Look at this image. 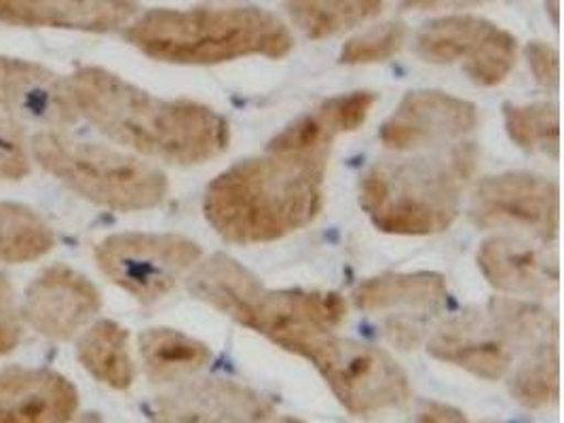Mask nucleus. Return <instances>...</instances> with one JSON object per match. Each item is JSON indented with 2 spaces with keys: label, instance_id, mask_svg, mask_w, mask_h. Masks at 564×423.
I'll use <instances>...</instances> for the list:
<instances>
[{
  "label": "nucleus",
  "instance_id": "obj_22",
  "mask_svg": "<svg viewBox=\"0 0 564 423\" xmlns=\"http://www.w3.org/2000/svg\"><path fill=\"white\" fill-rule=\"evenodd\" d=\"M80 365L112 390H128L135 379L129 333L112 319L96 322L77 345Z\"/></svg>",
  "mask_w": 564,
  "mask_h": 423
},
{
  "label": "nucleus",
  "instance_id": "obj_16",
  "mask_svg": "<svg viewBox=\"0 0 564 423\" xmlns=\"http://www.w3.org/2000/svg\"><path fill=\"white\" fill-rule=\"evenodd\" d=\"M478 267L497 291L550 296L558 291V261L545 248L513 236H492L478 250Z\"/></svg>",
  "mask_w": 564,
  "mask_h": 423
},
{
  "label": "nucleus",
  "instance_id": "obj_17",
  "mask_svg": "<svg viewBox=\"0 0 564 423\" xmlns=\"http://www.w3.org/2000/svg\"><path fill=\"white\" fill-rule=\"evenodd\" d=\"M77 409V388L59 372L0 370V423H68Z\"/></svg>",
  "mask_w": 564,
  "mask_h": 423
},
{
  "label": "nucleus",
  "instance_id": "obj_6",
  "mask_svg": "<svg viewBox=\"0 0 564 423\" xmlns=\"http://www.w3.org/2000/svg\"><path fill=\"white\" fill-rule=\"evenodd\" d=\"M30 149L57 181L104 208L147 210L167 195V178L161 170L115 149L52 130L36 133Z\"/></svg>",
  "mask_w": 564,
  "mask_h": 423
},
{
  "label": "nucleus",
  "instance_id": "obj_30",
  "mask_svg": "<svg viewBox=\"0 0 564 423\" xmlns=\"http://www.w3.org/2000/svg\"><path fill=\"white\" fill-rule=\"evenodd\" d=\"M24 335V322L15 301V291L7 275L0 273V356L11 354Z\"/></svg>",
  "mask_w": 564,
  "mask_h": 423
},
{
  "label": "nucleus",
  "instance_id": "obj_10",
  "mask_svg": "<svg viewBox=\"0 0 564 423\" xmlns=\"http://www.w3.org/2000/svg\"><path fill=\"white\" fill-rule=\"evenodd\" d=\"M469 218L480 229L516 227L543 239H556L561 225L558 185L531 172L488 176L474 188Z\"/></svg>",
  "mask_w": 564,
  "mask_h": 423
},
{
  "label": "nucleus",
  "instance_id": "obj_20",
  "mask_svg": "<svg viewBox=\"0 0 564 423\" xmlns=\"http://www.w3.org/2000/svg\"><path fill=\"white\" fill-rule=\"evenodd\" d=\"M448 301L444 275L416 273H386L361 282L354 291L356 307L366 314L406 310L412 314H436Z\"/></svg>",
  "mask_w": 564,
  "mask_h": 423
},
{
  "label": "nucleus",
  "instance_id": "obj_33",
  "mask_svg": "<svg viewBox=\"0 0 564 423\" xmlns=\"http://www.w3.org/2000/svg\"><path fill=\"white\" fill-rule=\"evenodd\" d=\"M492 0H402L404 9L419 11H440V9H469Z\"/></svg>",
  "mask_w": 564,
  "mask_h": 423
},
{
  "label": "nucleus",
  "instance_id": "obj_1",
  "mask_svg": "<svg viewBox=\"0 0 564 423\" xmlns=\"http://www.w3.org/2000/svg\"><path fill=\"white\" fill-rule=\"evenodd\" d=\"M66 83L78 115L135 153L191 165L229 147V123L209 106L161 100L98 66L78 68Z\"/></svg>",
  "mask_w": 564,
  "mask_h": 423
},
{
  "label": "nucleus",
  "instance_id": "obj_18",
  "mask_svg": "<svg viewBox=\"0 0 564 423\" xmlns=\"http://www.w3.org/2000/svg\"><path fill=\"white\" fill-rule=\"evenodd\" d=\"M138 0H0V22L22 28L112 32L138 13Z\"/></svg>",
  "mask_w": 564,
  "mask_h": 423
},
{
  "label": "nucleus",
  "instance_id": "obj_5",
  "mask_svg": "<svg viewBox=\"0 0 564 423\" xmlns=\"http://www.w3.org/2000/svg\"><path fill=\"white\" fill-rule=\"evenodd\" d=\"M558 341V322L533 303L495 299L487 307H471L440 324L427 351L476 377L497 381L512 369L522 349Z\"/></svg>",
  "mask_w": 564,
  "mask_h": 423
},
{
  "label": "nucleus",
  "instance_id": "obj_25",
  "mask_svg": "<svg viewBox=\"0 0 564 423\" xmlns=\"http://www.w3.org/2000/svg\"><path fill=\"white\" fill-rule=\"evenodd\" d=\"M55 243L52 227L22 204L0 202V263L20 264L45 257Z\"/></svg>",
  "mask_w": 564,
  "mask_h": 423
},
{
  "label": "nucleus",
  "instance_id": "obj_9",
  "mask_svg": "<svg viewBox=\"0 0 564 423\" xmlns=\"http://www.w3.org/2000/svg\"><path fill=\"white\" fill-rule=\"evenodd\" d=\"M416 52L430 64L465 62L476 85L495 87L508 79L516 64V36L476 15L440 18L419 30Z\"/></svg>",
  "mask_w": 564,
  "mask_h": 423
},
{
  "label": "nucleus",
  "instance_id": "obj_4",
  "mask_svg": "<svg viewBox=\"0 0 564 423\" xmlns=\"http://www.w3.org/2000/svg\"><path fill=\"white\" fill-rule=\"evenodd\" d=\"M476 163L474 142H457L436 158L381 161L361 176L359 204L383 234L434 236L459 216Z\"/></svg>",
  "mask_w": 564,
  "mask_h": 423
},
{
  "label": "nucleus",
  "instance_id": "obj_19",
  "mask_svg": "<svg viewBox=\"0 0 564 423\" xmlns=\"http://www.w3.org/2000/svg\"><path fill=\"white\" fill-rule=\"evenodd\" d=\"M379 96L375 91H354L313 108L299 121L290 123L267 147L269 153H303L333 147L338 133L356 132L368 119Z\"/></svg>",
  "mask_w": 564,
  "mask_h": 423
},
{
  "label": "nucleus",
  "instance_id": "obj_32",
  "mask_svg": "<svg viewBox=\"0 0 564 423\" xmlns=\"http://www.w3.org/2000/svg\"><path fill=\"white\" fill-rule=\"evenodd\" d=\"M416 423H469L462 411L442 404V402H425L419 409Z\"/></svg>",
  "mask_w": 564,
  "mask_h": 423
},
{
  "label": "nucleus",
  "instance_id": "obj_35",
  "mask_svg": "<svg viewBox=\"0 0 564 423\" xmlns=\"http://www.w3.org/2000/svg\"><path fill=\"white\" fill-rule=\"evenodd\" d=\"M282 423H301V422H296V420H288V417H285V420H282Z\"/></svg>",
  "mask_w": 564,
  "mask_h": 423
},
{
  "label": "nucleus",
  "instance_id": "obj_11",
  "mask_svg": "<svg viewBox=\"0 0 564 423\" xmlns=\"http://www.w3.org/2000/svg\"><path fill=\"white\" fill-rule=\"evenodd\" d=\"M345 317L347 303L336 292L262 289L246 326L283 349L301 354L313 339L333 335Z\"/></svg>",
  "mask_w": 564,
  "mask_h": 423
},
{
  "label": "nucleus",
  "instance_id": "obj_21",
  "mask_svg": "<svg viewBox=\"0 0 564 423\" xmlns=\"http://www.w3.org/2000/svg\"><path fill=\"white\" fill-rule=\"evenodd\" d=\"M264 286L227 254H214L188 278V291L214 310L246 326L252 305Z\"/></svg>",
  "mask_w": 564,
  "mask_h": 423
},
{
  "label": "nucleus",
  "instance_id": "obj_23",
  "mask_svg": "<svg viewBox=\"0 0 564 423\" xmlns=\"http://www.w3.org/2000/svg\"><path fill=\"white\" fill-rule=\"evenodd\" d=\"M140 354L153 383L178 381L204 369L212 360L206 344L172 328H149L140 335Z\"/></svg>",
  "mask_w": 564,
  "mask_h": 423
},
{
  "label": "nucleus",
  "instance_id": "obj_24",
  "mask_svg": "<svg viewBox=\"0 0 564 423\" xmlns=\"http://www.w3.org/2000/svg\"><path fill=\"white\" fill-rule=\"evenodd\" d=\"M383 0H285V9L307 39H330L375 18Z\"/></svg>",
  "mask_w": 564,
  "mask_h": 423
},
{
  "label": "nucleus",
  "instance_id": "obj_29",
  "mask_svg": "<svg viewBox=\"0 0 564 423\" xmlns=\"http://www.w3.org/2000/svg\"><path fill=\"white\" fill-rule=\"evenodd\" d=\"M30 174L24 128L0 112V181H22Z\"/></svg>",
  "mask_w": 564,
  "mask_h": 423
},
{
  "label": "nucleus",
  "instance_id": "obj_34",
  "mask_svg": "<svg viewBox=\"0 0 564 423\" xmlns=\"http://www.w3.org/2000/svg\"><path fill=\"white\" fill-rule=\"evenodd\" d=\"M547 9L552 11V20H554V24H558V0L547 2Z\"/></svg>",
  "mask_w": 564,
  "mask_h": 423
},
{
  "label": "nucleus",
  "instance_id": "obj_12",
  "mask_svg": "<svg viewBox=\"0 0 564 423\" xmlns=\"http://www.w3.org/2000/svg\"><path fill=\"white\" fill-rule=\"evenodd\" d=\"M478 126V108L444 91H411L381 128L391 151L437 149L459 142Z\"/></svg>",
  "mask_w": 564,
  "mask_h": 423
},
{
  "label": "nucleus",
  "instance_id": "obj_14",
  "mask_svg": "<svg viewBox=\"0 0 564 423\" xmlns=\"http://www.w3.org/2000/svg\"><path fill=\"white\" fill-rule=\"evenodd\" d=\"M102 310L100 291L75 269H45L26 291L24 317L43 337L68 341Z\"/></svg>",
  "mask_w": 564,
  "mask_h": 423
},
{
  "label": "nucleus",
  "instance_id": "obj_8",
  "mask_svg": "<svg viewBox=\"0 0 564 423\" xmlns=\"http://www.w3.org/2000/svg\"><path fill=\"white\" fill-rule=\"evenodd\" d=\"M202 254L199 243L176 234H117L96 248L104 275L142 303L174 291Z\"/></svg>",
  "mask_w": 564,
  "mask_h": 423
},
{
  "label": "nucleus",
  "instance_id": "obj_28",
  "mask_svg": "<svg viewBox=\"0 0 564 423\" xmlns=\"http://www.w3.org/2000/svg\"><path fill=\"white\" fill-rule=\"evenodd\" d=\"M406 41V26L402 22H387L351 39L343 52V64H375L386 62L400 52Z\"/></svg>",
  "mask_w": 564,
  "mask_h": 423
},
{
  "label": "nucleus",
  "instance_id": "obj_2",
  "mask_svg": "<svg viewBox=\"0 0 564 423\" xmlns=\"http://www.w3.org/2000/svg\"><path fill=\"white\" fill-rule=\"evenodd\" d=\"M328 159L330 147L235 163L207 185V223L220 238L243 246L307 227L324 208Z\"/></svg>",
  "mask_w": 564,
  "mask_h": 423
},
{
  "label": "nucleus",
  "instance_id": "obj_13",
  "mask_svg": "<svg viewBox=\"0 0 564 423\" xmlns=\"http://www.w3.org/2000/svg\"><path fill=\"white\" fill-rule=\"evenodd\" d=\"M267 398L229 379L184 383L154 402L153 423H273Z\"/></svg>",
  "mask_w": 564,
  "mask_h": 423
},
{
  "label": "nucleus",
  "instance_id": "obj_15",
  "mask_svg": "<svg viewBox=\"0 0 564 423\" xmlns=\"http://www.w3.org/2000/svg\"><path fill=\"white\" fill-rule=\"evenodd\" d=\"M0 112L43 128L64 130L78 121L68 83L52 68L0 55Z\"/></svg>",
  "mask_w": 564,
  "mask_h": 423
},
{
  "label": "nucleus",
  "instance_id": "obj_7",
  "mask_svg": "<svg viewBox=\"0 0 564 423\" xmlns=\"http://www.w3.org/2000/svg\"><path fill=\"white\" fill-rule=\"evenodd\" d=\"M299 356L315 365L338 402L358 417L398 409L411 400L406 372L381 347L324 335L305 345Z\"/></svg>",
  "mask_w": 564,
  "mask_h": 423
},
{
  "label": "nucleus",
  "instance_id": "obj_27",
  "mask_svg": "<svg viewBox=\"0 0 564 423\" xmlns=\"http://www.w3.org/2000/svg\"><path fill=\"white\" fill-rule=\"evenodd\" d=\"M558 341L539 345L513 372L510 392L527 409H543L558 398L561 367Z\"/></svg>",
  "mask_w": 564,
  "mask_h": 423
},
{
  "label": "nucleus",
  "instance_id": "obj_26",
  "mask_svg": "<svg viewBox=\"0 0 564 423\" xmlns=\"http://www.w3.org/2000/svg\"><path fill=\"white\" fill-rule=\"evenodd\" d=\"M506 128L513 142L531 153L558 158L561 151V115L558 106L547 102L503 106Z\"/></svg>",
  "mask_w": 564,
  "mask_h": 423
},
{
  "label": "nucleus",
  "instance_id": "obj_31",
  "mask_svg": "<svg viewBox=\"0 0 564 423\" xmlns=\"http://www.w3.org/2000/svg\"><path fill=\"white\" fill-rule=\"evenodd\" d=\"M527 57H529V66H531L538 83H541L547 89L558 87L561 62H558V52L556 50H552L545 43L535 41V43H531L527 47Z\"/></svg>",
  "mask_w": 564,
  "mask_h": 423
},
{
  "label": "nucleus",
  "instance_id": "obj_3",
  "mask_svg": "<svg viewBox=\"0 0 564 423\" xmlns=\"http://www.w3.org/2000/svg\"><path fill=\"white\" fill-rule=\"evenodd\" d=\"M129 43L159 62L223 64L246 55L283 57L294 36L260 7L153 9L126 30Z\"/></svg>",
  "mask_w": 564,
  "mask_h": 423
}]
</instances>
